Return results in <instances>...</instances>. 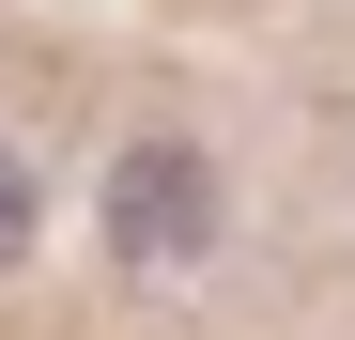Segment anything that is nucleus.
Wrapping results in <instances>:
<instances>
[{
    "mask_svg": "<svg viewBox=\"0 0 355 340\" xmlns=\"http://www.w3.org/2000/svg\"><path fill=\"white\" fill-rule=\"evenodd\" d=\"M93 232H108V263H139V278L216 263V248H232V170H216V139H186V124L108 139V170H93Z\"/></svg>",
    "mask_w": 355,
    "mask_h": 340,
    "instance_id": "1",
    "label": "nucleus"
},
{
    "mask_svg": "<svg viewBox=\"0 0 355 340\" xmlns=\"http://www.w3.org/2000/svg\"><path fill=\"white\" fill-rule=\"evenodd\" d=\"M31 248H46V170H31L16 139H0V278H16Z\"/></svg>",
    "mask_w": 355,
    "mask_h": 340,
    "instance_id": "2",
    "label": "nucleus"
}]
</instances>
